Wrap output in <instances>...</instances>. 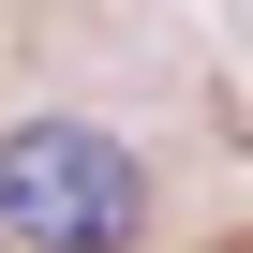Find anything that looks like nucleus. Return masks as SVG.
<instances>
[{
	"mask_svg": "<svg viewBox=\"0 0 253 253\" xmlns=\"http://www.w3.org/2000/svg\"><path fill=\"white\" fill-rule=\"evenodd\" d=\"M0 238L30 253H134L149 238V179L104 119H15L0 134Z\"/></svg>",
	"mask_w": 253,
	"mask_h": 253,
	"instance_id": "1",
	"label": "nucleus"
}]
</instances>
